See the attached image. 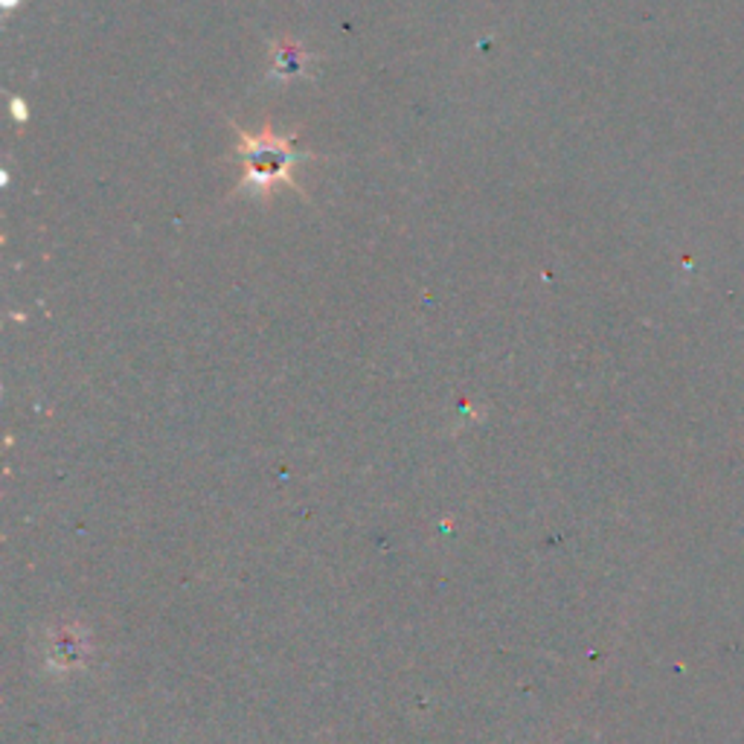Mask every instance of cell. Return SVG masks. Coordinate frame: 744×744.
I'll return each instance as SVG.
<instances>
[{
	"label": "cell",
	"mask_w": 744,
	"mask_h": 744,
	"mask_svg": "<svg viewBox=\"0 0 744 744\" xmlns=\"http://www.w3.org/2000/svg\"><path fill=\"white\" fill-rule=\"evenodd\" d=\"M315 62V55L294 38H280L271 44V79L288 82L297 76H306Z\"/></svg>",
	"instance_id": "2"
},
{
	"label": "cell",
	"mask_w": 744,
	"mask_h": 744,
	"mask_svg": "<svg viewBox=\"0 0 744 744\" xmlns=\"http://www.w3.org/2000/svg\"><path fill=\"white\" fill-rule=\"evenodd\" d=\"M236 155L242 157V166H245L239 190L251 192L256 198H271L273 190H280V187L303 192L294 181V175H291L297 157H300V152L294 149V134H273L271 123L262 128V134H245L242 128H236Z\"/></svg>",
	"instance_id": "1"
}]
</instances>
